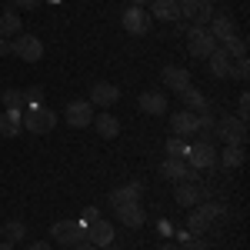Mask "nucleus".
<instances>
[{"label":"nucleus","mask_w":250,"mask_h":250,"mask_svg":"<svg viewBox=\"0 0 250 250\" xmlns=\"http://www.w3.org/2000/svg\"><path fill=\"white\" fill-rule=\"evenodd\" d=\"M20 127L23 130H30V134H50L54 127H57V114L50 110V107H43V104H37V107H27L23 114H20Z\"/></svg>","instance_id":"f257e3e1"},{"label":"nucleus","mask_w":250,"mask_h":250,"mask_svg":"<svg viewBox=\"0 0 250 250\" xmlns=\"http://www.w3.org/2000/svg\"><path fill=\"white\" fill-rule=\"evenodd\" d=\"M187 50H190L193 60H207L213 50H217V40L207 34V27L190 23V27H187Z\"/></svg>","instance_id":"f03ea898"},{"label":"nucleus","mask_w":250,"mask_h":250,"mask_svg":"<svg viewBox=\"0 0 250 250\" xmlns=\"http://www.w3.org/2000/svg\"><path fill=\"white\" fill-rule=\"evenodd\" d=\"M50 237L70 250V247H77V244L87 240V227H80L77 220H57V224H50Z\"/></svg>","instance_id":"7ed1b4c3"},{"label":"nucleus","mask_w":250,"mask_h":250,"mask_svg":"<svg viewBox=\"0 0 250 250\" xmlns=\"http://www.w3.org/2000/svg\"><path fill=\"white\" fill-rule=\"evenodd\" d=\"M217 137L224 140V144H233V147H247V124L244 120H237V117H220L217 120Z\"/></svg>","instance_id":"20e7f679"},{"label":"nucleus","mask_w":250,"mask_h":250,"mask_svg":"<svg viewBox=\"0 0 250 250\" xmlns=\"http://www.w3.org/2000/svg\"><path fill=\"white\" fill-rule=\"evenodd\" d=\"M187 164H190L193 170H210L213 164H217V147L213 144H204V140H197L190 144V154L184 157Z\"/></svg>","instance_id":"39448f33"},{"label":"nucleus","mask_w":250,"mask_h":250,"mask_svg":"<svg viewBox=\"0 0 250 250\" xmlns=\"http://www.w3.org/2000/svg\"><path fill=\"white\" fill-rule=\"evenodd\" d=\"M120 23H124V30H127V34L144 37V34L150 30V14H147L144 7H127V10L120 14Z\"/></svg>","instance_id":"423d86ee"},{"label":"nucleus","mask_w":250,"mask_h":250,"mask_svg":"<svg viewBox=\"0 0 250 250\" xmlns=\"http://www.w3.org/2000/svg\"><path fill=\"white\" fill-rule=\"evenodd\" d=\"M14 54H17L20 60H27V63H37V60L43 57V43H40V37H34V34H17Z\"/></svg>","instance_id":"0eeeda50"},{"label":"nucleus","mask_w":250,"mask_h":250,"mask_svg":"<svg viewBox=\"0 0 250 250\" xmlns=\"http://www.w3.org/2000/svg\"><path fill=\"white\" fill-rule=\"evenodd\" d=\"M94 117H97V110L90 100H70L67 104V124L70 127H90Z\"/></svg>","instance_id":"6e6552de"},{"label":"nucleus","mask_w":250,"mask_h":250,"mask_svg":"<svg viewBox=\"0 0 250 250\" xmlns=\"http://www.w3.org/2000/svg\"><path fill=\"white\" fill-rule=\"evenodd\" d=\"M114 213H117V220H120L124 227H144V224H147V210H144V204H140V200L117 204Z\"/></svg>","instance_id":"1a4fd4ad"},{"label":"nucleus","mask_w":250,"mask_h":250,"mask_svg":"<svg viewBox=\"0 0 250 250\" xmlns=\"http://www.w3.org/2000/svg\"><path fill=\"white\" fill-rule=\"evenodd\" d=\"M117 100H120V87L110 83V80H97L90 87V104L94 107H114Z\"/></svg>","instance_id":"9d476101"},{"label":"nucleus","mask_w":250,"mask_h":250,"mask_svg":"<svg viewBox=\"0 0 250 250\" xmlns=\"http://www.w3.org/2000/svg\"><path fill=\"white\" fill-rule=\"evenodd\" d=\"M87 244H94L97 250L107 247V244H114V224H110V220H104V217H97L94 224L87 227Z\"/></svg>","instance_id":"9b49d317"},{"label":"nucleus","mask_w":250,"mask_h":250,"mask_svg":"<svg viewBox=\"0 0 250 250\" xmlns=\"http://www.w3.org/2000/svg\"><path fill=\"white\" fill-rule=\"evenodd\" d=\"M160 77H164V87L173 90V94H184V90L190 87V74H187L184 67H164Z\"/></svg>","instance_id":"f8f14e48"},{"label":"nucleus","mask_w":250,"mask_h":250,"mask_svg":"<svg viewBox=\"0 0 250 250\" xmlns=\"http://www.w3.org/2000/svg\"><path fill=\"white\" fill-rule=\"evenodd\" d=\"M207 34H210V37L217 40V43H224V40L237 37V23H233L230 17H224V14H220V17L213 14V20L207 23Z\"/></svg>","instance_id":"ddd939ff"},{"label":"nucleus","mask_w":250,"mask_h":250,"mask_svg":"<svg viewBox=\"0 0 250 250\" xmlns=\"http://www.w3.org/2000/svg\"><path fill=\"white\" fill-rule=\"evenodd\" d=\"M170 127H173V137H187V140H190V137L197 134V114L177 110V114L170 117Z\"/></svg>","instance_id":"4468645a"},{"label":"nucleus","mask_w":250,"mask_h":250,"mask_svg":"<svg viewBox=\"0 0 250 250\" xmlns=\"http://www.w3.org/2000/svg\"><path fill=\"white\" fill-rule=\"evenodd\" d=\"M137 104H140L144 114H150V117L167 114V94H160V90H147V94H140Z\"/></svg>","instance_id":"2eb2a0df"},{"label":"nucleus","mask_w":250,"mask_h":250,"mask_svg":"<svg viewBox=\"0 0 250 250\" xmlns=\"http://www.w3.org/2000/svg\"><path fill=\"white\" fill-rule=\"evenodd\" d=\"M173 200H177L180 207H197V204L204 200V193H200L197 184H187V180H184V184L173 187Z\"/></svg>","instance_id":"dca6fc26"},{"label":"nucleus","mask_w":250,"mask_h":250,"mask_svg":"<svg viewBox=\"0 0 250 250\" xmlns=\"http://www.w3.org/2000/svg\"><path fill=\"white\" fill-rule=\"evenodd\" d=\"M140 193H144V184H140V180H130V184H124V187L110 190V207H117V204H130V200H140Z\"/></svg>","instance_id":"f3484780"},{"label":"nucleus","mask_w":250,"mask_h":250,"mask_svg":"<svg viewBox=\"0 0 250 250\" xmlns=\"http://www.w3.org/2000/svg\"><path fill=\"white\" fill-rule=\"evenodd\" d=\"M90 127H94L97 137H104V140H114V137L120 134V120H117L114 114H97Z\"/></svg>","instance_id":"a211bd4d"},{"label":"nucleus","mask_w":250,"mask_h":250,"mask_svg":"<svg viewBox=\"0 0 250 250\" xmlns=\"http://www.w3.org/2000/svg\"><path fill=\"white\" fill-rule=\"evenodd\" d=\"M207 63H210V74H213V77H227V74H230V67H233V57L224 50V47H217L210 57H207Z\"/></svg>","instance_id":"6ab92c4d"},{"label":"nucleus","mask_w":250,"mask_h":250,"mask_svg":"<svg viewBox=\"0 0 250 250\" xmlns=\"http://www.w3.org/2000/svg\"><path fill=\"white\" fill-rule=\"evenodd\" d=\"M187 170H190V164H187L184 157H167V160L160 164V173H164L167 180H184Z\"/></svg>","instance_id":"aec40b11"},{"label":"nucleus","mask_w":250,"mask_h":250,"mask_svg":"<svg viewBox=\"0 0 250 250\" xmlns=\"http://www.w3.org/2000/svg\"><path fill=\"white\" fill-rule=\"evenodd\" d=\"M180 100H184V107L190 110V114H204V110H210V100L200 94V90H193V87H187L184 94H177Z\"/></svg>","instance_id":"412c9836"},{"label":"nucleus","mask_w":250,"mask_h":250,"mask_svg":"<svg viewBox=\"0 0 250 250\" xmlns=\"http://www.w3.org/2000/svg\"><path fill=\"white\" fill-rule=\"evenodd\" d=\"M150 14H154V20H180V3L177 0H154Z\"/></svg>","instance_id":"4be33fe9"},{"label":"nucleus","mask_w":250,"mask_h":250,"mask_svg":"<svg viewBox=\"0 0 250 250\" xmlns=\"http://www.w3.org/2000/svg\"><path fill=\"white\" fill-rule=\"evenodd\" d=\"M244 160H247V147H233V144L224 147V154H217V164H224L227 170H230V167H240Z\"/></svg>","instance_id":"5701e85b"},{"label":"nucleus","mask_w":250,"mask_h":250,"mask_svg":"<svg viewBox=\"0 0 250 250\" xmlns=\"http://www.w3.org/2000/svg\"><path fill=\"white\" fill-rule=\"evenodd\" d=\"M23 127H20V107H10L7 114L0 117V137H17Z\"/></svg>","instance_id":"b1692460"},{"label":"nucleus","mask_w":250,"mask_h":250,"mask_svg":"<svg viewBox=\"0 0 250 250\" xmlns=\"http://www.w3.org/2000/svg\"><path fill=\"white\" fill-rule=\"evenodd\" d=\"M20 34V17H17V10H14V7H10V10H3V14H0V37H17Z\"/></svg>","instance_id":"393cba45"},{"label":"nucleus","mask_w":250,"mask_h":250,"mask_svg":"<svg viewBox=\"0 0 250 250\" xmlns=\"http://www.w3.org/2000/svg\"><path fill=\"white\" fill-rule=\"evenodd\" d=\"M177 3H180V20H197L210 7V0H177Z\"/></svg>","instance_id":"a878e982"},{"label":"nucleus","mask_w":250,"mask_h":250,"mask_svg":"<svg viewBox=\"0 0 250 250\" xmlns=\"http://www.w3.org/2000/svg\"><path fill=\"white\" fill-rule=\"evenodd\" d=\"M200 217H207V220H224V217H227V210H224V204H217V200H207V204H204V200H200Z\"/></svg>","instance_id":"bb28decb"},{"label":"nucleus","mask_w":250,"mask_h":250,"mask_svg":"<svg viewBox=\"0 0 250 250\" xmlns=\"http://www.w3.org/2000/svg\"><path fill=\"white\" fill-rule=\"evenodd\" d=\"M207 230H210V220L200 217V213H190V220H187V233H190V237H204Z\"/></svg>","instance_id":"cd10ccee"},{"label":"nucleus","mask_w":250,"mask_h":250,"mask_svg":"<svg viewBox=\"0 0 250 250\" xmlns=\"http://www.w3.org/2000/svg\"><path fill=\"white\" fill-rule=\"evenodd\" d=\"M220 47H224L233 60H237V57H247V40H244V37H230V40H224Z\"/></svg>","instance_id":"c85d7f7f"},{"label":"nucleus","mask_w":250,"mask_h":250,"mask_svg":"<svg viewBox=\"0 0 250 250\" xmlns=\"http://www.w3.org/2000/svg\"><path fill=\"white\" fill-rule=\"evenodd\" d=\"M167 154L170 157H187L190 154V140H187V137H170V140H167Z\"/></svg>","instance_id":"c756f323"},{"label":"nucleus","mask_w":250,"mask_h":250,"mask_svg":"<svg viewBox=\"0 0 250 250\" xmlns=\"http://www.w3.org/2000/svg\"><path fill=\"white\" fill-rule=\"evenodd\" d=\"M3 237H7L10 244H17V240H23V237H27V227H23L20 220H10V224L3 227Z\"/></svg>","instance_id":"7c9ffc66"},{"label":"nucleus","mask_w":250,"mask_h":250,"mask_svg":"<svg viewBox=\"0 0 250 250\" xmlns=\"http://www.w3.org/2000/svg\"><path fill=\"white\" fill-rule=\"evenodd\" d=\"M227 77H233V80H240V83H244V80L250 77V63H247V57H237V60H233V67H230V74H227Z\"/></svg>","instance_id":"2f4dec72"},{"label":"nucleus","mask_w":250,"mask_h":250,"mask_svg":"<svg viewBox=\"0 0 250 250\" xmlns=\"http://www.w3.org/2000/svg\"><path fill=\"white\" fill-rule=\"evenodd\" d=\"M20 97H23V100H27L30 107H37L40 100H43V87H37V83H34V87H27V90H20Z\"/></svg>","instance_id":"473e14b6"},{"label":"nucleus","mask_w":250,"mask_h":250,"mask_svg":"<svg viewBox=\"0 0 250 250\" xmlns=\"http://www.w3.org/2000/svg\"><path fill=\"white\" fill-rule=\"evenodd\" d=\"M247 114H250V94H240L237 97V120L247 124Z\"/></svg>","instance_id":"72a5a7b5"},{"label":"nucleus","mask_w":250,"mask_h":250,"mask_svg":"<svg viewBox=\"0 0 250 250\" xmlns=\"http://www.w3.org/2000/svg\"><path fill=\"white\" fill-rule=\"evenodd\" d=\"M0 100H3V107H7V110H10V107H20V104H23L20 90H3V97H0Z\"/></svg>","instance_id":"f704fd0d"},{"label":"nucleus","mask_w":250,"mask_h":250,"mask_svg":"<svg viewBox=\"0 0 250 250\" xmlns=\"http://www.w3.org/2000/svg\"><path fill=\"white\" fill-rule=\"evenodd\" d=\"M97 217H100V210H97V207H87V210H83V217H80L77 224H80V227H90Z\"/></svg>","instance_id":"c9c22d12"},{"label":"nucleus","mask_w":250,"mask_h":250,"mask_svg":"<svg viewBox=\"0 0 250 250\" xmlns=\"http://www.w3.org/2000/svg\"><path fill=\"white\" fill-rule=\"evenodd\" d=\"M40 7V0H14V10H34Z\"/></svg>","instance_id":"e433bc0d"},{"label":"nucleus","mask_w":250,"mask_h":250,"mask_svg":"<svg viewBox=\"0 0 250 250\" xmlns=\"http://www.w3.org/2000/svg\"><path fill=\"white\" fill-rule=\"evenodd\" d=\"M10 54H14V40L0 37V57H10Z\"/></svg>","instance_id":"4c0bfd02"},{"label":"nucleus","mask_w":250,"mask_h":250,"mask_svg":"<svg viewBox=\"0 0 250 250\" xmlns=\"http://www.w3.org/2000/svg\"><path fill=\"white\" fill-rule=\"evenodd\" d=\"M27 250H54V247H50L47 240H34V244H30V247H27Z\"/></svg>","instance_id":"58836bf2"},{"label":"nucleus","mask_w":250,"mask_h":250,"mask_svg":"<svg viewBox=\"0 0 250 250\" xmlns=\"http://www.w3.org/2000/svg\"><path fill=\"white\" fill-rule=\"evenodd\" d=\"M70 250H97L94 244H87V240H83V244H77V247H70Z\"/></svg>","instance_id":"ea45409f"},{"label":"nucleus","mask_w":250,"mask_h":250,"mask_svg":"<svg viewBox=\"0 0 250 250\" xmlns=\"http://www.w3.org/2000/svg\"><path fill=\"white\" fill-rule=\"evenodd\" d=\"M147 3H154V0H130V7H147Z\"/></svg>","instance_id":"a19ab883"},{"label":"nucleus","mask_w":250,"mask_h":250,"mask_svg":"<svg viewBox=\"0 0 250 250\" xmlns=\"http://www.w3.org/2000/svg\"><path fill=\"white\" fill-rule=\"evenodd\" d=\"M160 250H180L177 244H160Z\"/></svg>","instance_id":"79ce46f5"},{"label":"nucleus","mask_w":250,"mask_h":250,"mask_svg":"<svg viewBox=\"0 0 250 250\" xmlns=\"http://www.w3.org/2000/svg\"><path fill=\"white\" fill-rule=\"evenodd\" d=\"M0 250H14V244H10V240H3V244H0Z\"/></svg>","instance_id":"37998d69"},{"label":"nucleus","mask_w":250,"mask_h":250,"mask_svg":"<svg viewBox=\"0 0 250 250\" xmlns=\"http://www.w3.org/2000/svg\"><path fill=\"white\" fill-rule=\"evenodd\" d=\"M100 250H120V247H117V244H107V247H100Z\"/></svg>","instance_id":"c03bdc74"},{"label":"nucleus","mask_w":250,"mask_h":250,"mask_svg":"<svg viewBox=\"0 0 250 250\" xmlns=\"http://www.w3.org/2000/svg\"><path fill=\"white\" fill-rule=\"evenodd\" d=\"M50 3H57V0H50Z\"/></svg>","instance_id":"a18cd8bd"}]
</instances>
